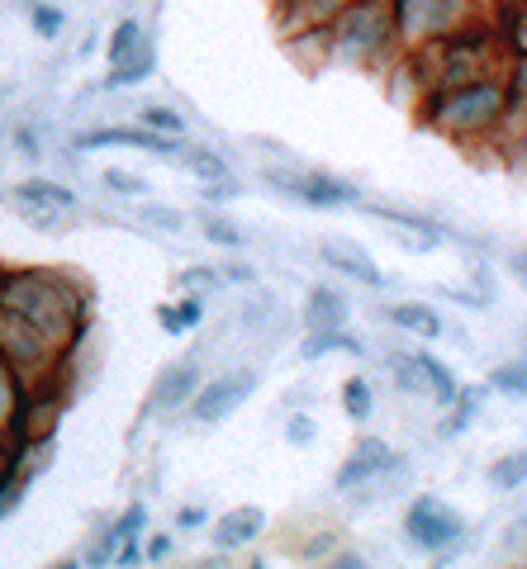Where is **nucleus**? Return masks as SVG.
<instances>
[{
	"mask_svg": "<svg viewBox=\"0 0 527 569\" xmlns=\"http://www.w3.org/2000/svg\"><path fill=\"white\" fill-rule=\"evenodd\" d=\"M385 318H390V323H395L399 332L418 337V342H443V337H447L443 313H437L432 305H418V299H404V305H390V309H385Z\"/></svg>",
	"mask_w": 527,
	"mask_h": 569,
	"instance_id": "nucleus-17",
	"label": "nucleus"
},
{
	"mask_svg": "<svg viewBox=\"0 0 527 569\" xmlns=\"http://www.w3.org/2000/svg\"><path fill=\"white\" fill-rule=\"evenodd\" d=\"M499 0H395L404 48H432L476 20H495Z\"/></svg>",
	"mask_w": 527,
	"mask_h": 569,
	"instance_id": "nucleus-4",
	"label": "nucleus"
},
{
	"mask_svg": "<svg viewBox=\"0 0 527 569\" xmlns=\"http://www.w3.org/2000/svg\"><path fill=\"white\" fill-rule=\"evenodd\" d=\"M267 186H276L286 200H300L309 209H351L361 204V186L338 171H267Z\"/></svg>",
	"mask_w": 527,
	"mask_h": 569,
	"instance_id": "nucleus-7",
	"label": "nucleus"
},
{
	"mask_svg": "<svg viewBox=\"0 0 527 569\" xmlns=\"http://www.w3.org/2000/svg\"><path fill=\"white\" fill-rule=\"evenodd\" d=\"M395 380L404 395H418V399H432L437 408H447L456 395H461V380H456V370L443 361V356H432L428 347H414V351H399L395 361Z\"/></svg>",
	"mask_w": 527,
	"mask_h": 569,
	"instance_id": "nucleus-8",
	"label": "nucleus"
},
{
	"mask_svg": "<svg viewBox=\"0 0 527 569\" xmlns=\"http://www.w3.org/2000/svg\"><path fill=\"white\" fill-rule=\"evenodd\" d=\"M33 33H39V39H58L62 33V10L58 6H33Z\"/></svg>",
	"mask_w": 527,
	"mask_h": 569,
	"instance_id": "nucleus-35",
	"label": "nucleus"
},
{
	"mask_svg": "<svg viewBox=\"0 0 527 569\" xmlns=\"http://www.w3.org/2000/svg\"><path fill=\"white\" fill-rule=\"evenodd\" d=\"M20 204H24V213L33 219V213H39L43 219V209H62V213H72L81 200L67 186H52V181H24L20 186ZM43 228H52V219H43Z\"/></svg>",
	"mask_w": 527,
	"mask_h": 569,
	"instance_id": "nucleus-18",
	"label": "nucleus"
},
{
	"mask_svg": "<svg viewBox=\"0 0 527 569\" xmlns=\"http://www.w3.org/2000/svg\"><path fill=\"white\" fill-rule=\"evenodd\" d=\"M143 527H148V503H133V508L125 512V518H119V522H115L110 531H105V537H110V541L119 546V541H129V537H138V531H143Z\"/></svg>",
	"mask_w": 527,
	"mask_h": 569,
	"instance_id": "nucleus-32",
	"label": "nucleus"
},
{
	"mask_svg": "<svg viewBox=\"0 0 527 569\" xmlns=\"http://www.w3.org/2000/svg\"><path fill=\"white\" fill-rule=\"evenodd\" d=\"M332 351H347V356H361L366 342L357 332H347V328H324V332H305V342H300V361H319V356H332Z\"/></svg>",
	"mask_w": 527,
	"mask_h": 569,
	"instance_id": "nucleus-20",
	"label": "nucleus"
},
{
	"mask_svg": "<svg viewBox=\"0 0 527 569\" xmlns=\"http://www.w3.org/2000/svg\"><path fill=\"white\" fill-rule=\"evenodd\" d=\"M404 470V456L390 447L385 437H361L357 447L347 451V460L332 475V489L338 493H361L366 485H376V479H390Z\"/></svg>",
	"mask_w": 527,
	"mask_h": 569,
	"instance_id": "nucleus-9",
	"label": "nucleus"
},
{
	"mask_svg": "<svg viewBox=\"0 0 527 569\" xmlns=\"http://www.w3.org/2000/svg\"><path fill=\"white\" fill-rule=\"evenodd\" d=\"M366 213L380 223H390L395 233H404V242H409V252H437L447 238H451V228L443 219H432V213H418V209H395V204H366Z\"/></svg>",
	"mask_w": 527,
	"mask_h": 569,
	"instance_id": "nucleus-11",
	"label": "nucleus"
},
{
	"mask_svg": "<svg viewBox=\"0 0 527 569\" xmlns=\"http://www.w3.org/2000/svg\"><path fill=\"white\" fill-rule=\"evenodd\" d=\"M143 560H148V550H143V541H133V537H129L125 546H119V556H115V565H119V569H138Z\"/></svg>",
	"mask_w": 527,
	"mask_h": 569,
	"instance_id": "nucleus-42",
	"label": "nucleus"
},
{
	"mask_svg": "<svg viewBox=\"0 0 527 569\" xmlns=\"http://www.w3.org/2000/svg\"><path fill=\"white\" fill-rule=\"evenodd\" d=\"M261 531H267V512L252 508V503H242V508H233V512H223V518H219V527H215V546L228 556V550L252 546Z\"/></svg>",
	"mask_w": 527,
	"mask_h": 569,
	"instance_id": "nucleus-16",
	"label": "nucleus"
},
{
	"mask_svg": "<svg viewBox=\"0 0 527 569\" xmlns=\"http://www.w3.org/2000/svg\"><path fill=\"white\" fill-rule=\"evenodd\" d=\"M252 389H257V370H228V376L200 385V395L190 399V418L205 422V427H215L223 418H233L238 408L252 399Z\"/></svg>",
	"mask_w": 527,
	"mask_h": 569,
	"instance_id": "nucleus-10",
	"label": "nucleus"
},
{
	"mask_svg": "<svg viewBox=\"0 0 527 569\" xmlns=\"http://www.w3.org/2000/svg\"><path fill=\"white\" fill-rule=\"evenodd\" d=\"M0 309L29 318L62 351H72L86 332V299L58 271H0Z\"/></svg>",
	"mask_w": 527,
	"mask_h": 569,
	"instance_id": "nucleus-2",
	"label": "nucleus"
},
{
	"mask_svg": "<svg viewBox=\"0 0 527 569\" xmlns=\"http://www.w3.org/2000/svg\"><path fill=\"white\" fill-rule=\"evenodd\" d=\"M504 86H508V100H514V129L527 119V52H508V67H504ZM508 129V133H514Z\"/></svg>",
	"mask_w": 527,
	"mask_h": 569,
	"instance_id": "nucleus-24",
	"label": "nucleus"
},
{
	"mask_svg": "<svg viewBox=\"0 0 527 569\" xmlns=\"http://www.w3.org/2000/svg\"><path fill=\"white\" fill-rule=\"evenodd\" d=\"M143 223H152V228H162V233H181V213L176 209H167V204H143Z\"/></svg>",
	"mask_w": 527,
	"mask_h": 569,
	"instance_id": "nucleus-36",
	"label": "nucleus"
},
{
	"mask_svg": "<svg viewBox=\"0 0 527 569\" xmlns=\"http://www.w3.org/2000/svg\"><path fill=\"white\" fill-rule=\"evenodd\" d=\"M332 556H338V531H324V537L305 546V560H332Z\"/></svg>",
	"mask_w": 527,
	"mask_h": 569,
	"instance_id": "nucleus-40",
	"label": "nucleus"
},
{
	"mask_svg": "<svg viewBox=\"0 0 527 569\" xmlns=\"http://www.w3.org/2000/svg\"><path fill=\"white\" fill-rule=\"evenodd\" d=\"M351 305L338 284H309L305 295V332H324V328H347Z\"/></svg>",
	"mask_w": 527,
	"mask_h": 569,
	"instance_id": "nucleus-15",
	"label": "nucleus"
},
{
	"mask_svg": "<svg viewBox=\"0 0 527 569\" xmlns=\"http://www.w3.org/2000/svg\"><path fill=\"white\" fill-rule=\"evenodd\" d=\"M209 522V512L200 508V503H186L181 512H176V527H181V531H196V527H205Z\"/></svg>",
	"mask_w": 527,
	"mask_h": 569,
	"instance_id": "nucleus-43",
	"label": "nucleus"
},
{
	"mask_svg": "<svg viewBox=\"0 0 527 569\" xmlns=\"http://www.w3.org/2000/svg\"><path fill=\"white\" fill-rule=\"evenodd\" d=\"M200 228H205V238H209V242H215V247H228V252H238V247L248 242V238H242V228H238V223H228V219H219V213H205Z\"/></svg>",
	"mask_w": 527,
	"mask_h": 569,
	"instance_id": "nucleus-30",
	"label": "nucleus"
},
{
	"mask_svg": "<svg viewBox=\"0 0 527 569\" xmlns=\"http://www.w3.org/2000/svg\"><path fill=\"white\" fill-rule=\"evenodd\" d=\"M215 284H223V271H215V266H190V271H181L186 295H205V290H215Z\"/></svg>",
	"mask_w": 527,
	"mask_h": 569,
	"instance_id": "nucleus-33",
	"label": "nucleus"
},
{
	"mask_svg": "<svg viewBox=\"0 0 527 569\" xmlns=\"http://www.w3.org/2000/svg\"><path fill=\"white\" fill-rule=\"evenodd\" d=\"M324 569H371V560H366L361 550H338V556H332Z\"/></svg>",
	"mask_w": 527,
	"mask_h": 569,
	"instance_id": "nucleus-44",
	"label": "nucleus"
},
{
	"mask_svg": "<svg viewBox=\"0 0 527 569\" xmlns=\"http://www.w3.org/2000/svg\"><path fill=\"white\" fill-rule=\"evenodd\" d=\"M157 318H162V328L171 337H186V323H181V313H176V305H162V309H157Z\"/></svg>",
	"mask_w": 527,
	"mask_h": 569,
	"instance_id": "nucleus-47",
	"label": "nucleus"
},
{
	"mask_svg": "<svg viewBox=\"0 0 527 569\" xmlns=\"http://www.w3.org/2000/svg\"><path fill=\"white\" fill-rule=\"evenodd\" d=\"M485 395H489V385H461V395H456L447 403V418H443V437H461L470 422L480 418V408H485Z\"/></svg>",
	"mask_w": 527,
	"mask_h": 569,
	"instance_id": "nucleus-21",
	"label": "nucleus"
},
{
	"mask_svg": "<svg viewBox=\"0 0 527 569\" xmlns=\"http://www.w3.org/2000/svg\"><path fill=\"white\" fill-rule=\"evenodd\" d=\"M418 119L424 129L456 142V148L476 152V148H504L508 129H514V100H508L504 71L495 77H470L451 86H432L418 100Z\"/></svg>",
	"mask_w": 527,
	"mask_h": 569,
	"instance_id": "nucleus-1",
	"label": "nucleus"
},
{
	"mask_svg": "<svg viewBox=\"0 0 527 569\" xmlns=\"http://www.w3.org/2000/svg\"><path fill=\"white\" fill-rule=\"evenodd\" d=\"M404 537H409L414 550L443 560V556H456V546L466 541V518L447 503V498L414 493V503L404 508Z\"/></svg>",
	"mask_w": 527,
	"mask_h": 569,
	"instance_id": "nucleus-6",
	"label": "nucleus"
},
{
	"mask_svg": "<svg viewBox=\"0 0 527 569\" xmlns=\"http://www.w3.org/2000/svg\"><path fill=\"white\" fill-rule=\"evenodd\" d=\"M499 157H504V162H508V167H514V171L523 176V181H527V119L518 123V129H514V133H508V138H504V148H499Z\"/></svg>",
	"mask_w": 527,
	"mask_h": 569,
	"instance_id": "nucleus-31",
	"label": "nucleus"
},
{
	"mask_svg": "<svg viewBox=\"0 0 527 569\" xmlns=\"http://www.w3.org/2000/svg\"><path fill=\"white\" fill-rule=\"evenodd\" d=\"M238 194H242V186L228 181V176H223V181H205V200L209 204H228V200H238Z\"/></svg>",
	"mask_w": 527,
	"mask_h": 569,
	"instance_id": "nucleus-39",
	"label": "nucleus"
},
{
	"mask_svg": "<svg viewBox=\"0 0 527 569\" xmlns=\"http://www.w3.org/2000/svg\"><path fill=\"white\" fill-rule=\"evenodd\" d=\"M20 408H24V385L14 380V370L0 361V432H10L14 418H20Z\"/></svg>",
	"mask_w": 527,
	"mask_h": 569,
	"instance_id": "nucleus-25",
	"label": "nucleus"
},
{
	"mask_svg": "<svg viewBox=\"0 0 527 569\" xmlns=\"http://www.w3.org/2000/svg\"><path fill=\"white\" fill-rule=\"evenodd\" d=\"M338 399H342V413L351 422H371V413H376V385L366 376H347L342 389H338Z\"/></svg>",
	"mask_w": 527,
	"mask_h": 569,
	"instance_id": "nucleus-23",
	"label": "nucleus"
},
{
	"mask_svg": "<svg viewBox=\"0 0 527 569\" xmlns=\"http://www.w3.org/2000/svg\"><path fill=\"white\" fill-rule=\"evenodd\" d=\"M20 148L39 157V152H43V142H39V133H33V129H20Z\"/></svg>",
	"mask_w": 527,
	"mask_h": 569,
	"instance_id": "nucleus-50",
	"label": "nucleus"
},
{
	"mask_svg": "<svg viewBox=\"0 0 527 569\" xmlns=\"http://www.w3.org/2000/svg\"><path fill=\"white\" fill-rule=\"evenodd\" d=\"M181 162L196 171L200 181H223V176H228V162L219 152H209V148H181Z\"/></svg>",
	"mask_w": 527,
	"mask_h": 569,
	"instance_id": "nucleus-27",
	"label": "nucleus"
},
{
	"mask_svg": "<svg viewBox=\"0 0 527 569\" xmlns=\"http://www.w3.org/2000/svg\"><path fill=\"white\" fill-rule=\"evenodd\" d=\"M152 67H157L152 43H143V48L133 52V62H119L110 77H105V86H138V81H148V77H152Z\"/></svg>",
	"mask_w": 527,
	"mask_h": 569,
	"instance_id": "nucleus-26",
	"label": "nucleus"
},
{
	"mask_svg": "<svg viewBox=\"0 0 527 569\" xmlns=\"http://www.w3.org/2000/svg\"><path fill=\"white\" fill-rule=\"evenodd\" d=\"M252 569H267V565H261V560H252Z\"/></svg>",
	"mask_w": 527,
	"mask_h": 569,
	"instance_id": "nucleus-53",
	"label": "nucleus"
},
{
	"mask_svg": "<svg viewBox=\"0 0 527 569\" xmlns=\"http://www.w3.org/2000/svg\"><path fill=\"white\" fill-rule=\"evenodd\" d=\"M485 485L495 489V493H518V489H527V447L504 451V456L489 460V466H485Z\"/></svg>",
	"mask_w": 527,
	"mask_h": 569,
	"instance_id": "nucleus-19",
	"label": "nucleus"
},
{
	"mask_svg": "<svg viewBox=\"0 0 527 569\" xmlns=\"http://www.w3.org/2000/svg\"><path fill=\"white\" fill-rule=\"evenodd\" d=\"M138 43H143V24H138V20H125V24L110 33V67L129 62L133 52H138Z\"/></svg>",
	"mask_w": 527,
	"mask_h": 569,
	"instance_id": "nucleus-28",
	"label": "nucleus"
},
{
	"mask_svg": "<svg viewBox=\"0 0 527 569\" xmlns=\"http://www.w3.org/2000/svg\"><path fill=\"white\" fill-rule=\"evenodd\" d=\"M72 142L81 152H96V148H143V152L181 157V142L167 138V133H152L148 123H143V129H125V123H115V129H91V133H77Z\"/></svg>",
	"mask_w": 527,
	"mask_h": 569,
	"instance_id": "nucleus-13",
	"label": "nucleus"
},
{
	"mask_svg": "<svg viewBox=\"0 0 527 569\" xmlns=\"http://www.w3.org/2000/svg\"><path fill=\"white\" fill-rule=\"evenodd\" d=\"M499 24L508 33V48L514 52H527V0H514V6L499 10Z\"/></svg>",
	"mask_w": 527,
	"mask_h": 569,
	"instance_id": "nucleus-29",
	"label": "nucleus"
},
{
	"mask_svg": "<svg viewBox=\"0 0 527 569\" xmlns=\"http://www.w3.org/2000/svg\"><path fill=\"white\" fill-rule=\"evenodd\" d=\"M518 342H523V351H527V328H523V332H518Z\"/></svg>",
	"mask_w": 527,
	"mask_h": 569,
	"instance_id": "nucleus-52",
	"label": "nucleus"
},
{
	"mask_svg": "<svg viewBox=\"0 0 527 569\" xmlns=\"http://www.w3.org/2000/svg\"><path fill=\"white\" fill-rule=\"evenodd\" d=\"M409 52L399 39L395 0H351V6L328 24V58L357 71H376L385 62H399Z\"/></svg>",
	"mask_w": 527,
	"mask_h": 569,
	"instance_id": "nucleus-3",
	"label": "nucleus"
},
{
	"mask_svg": "<svg viewBox=\"0 0 527 569\" xmlns=\"http://www.w3.org/2000/svg\"><path fill=\"white\" fill-rule=\"evenodd\" d=\"M143 550H148V565H162V560L171 556V537H162V531H157V537L143 541Z\"/></svg>",
	"mask_w": 527,
	"mask_h": 569,
	"instance_id": "nucleus-46",
	"label": "nucleus"
},
{
	"mask_svg": "<svg viewBox=\"0 0 527 569\" xmlns=\"http://www.w3.org/2000/svg\"><path fill=\"white\" fill-rule=\"evenodd\" d=\"M52 569H81V560H58V565H52Z\"/></svg>",
	"mask_w": 527,
	"mask_h": 569,
	"instance_id": "nucleus-51",
	"label": "nucleus"
},
{
	"mask_svg": "<svg viewBox=\"0 0 527 569\" xmlns=\"http://www.w3.org/2000/svg\"><path fill=\"white\" fill-rule=\"evenodd\" d=\"M319 261L328 266V271H338V276H347V280H357V284H366V290H385V271L361 252L357 242H338V238H328L324 247H319Z\"/></svg>",
	"mask_w": 527,
	"mask_h": 569,
	"instance_id": "nucleus-14",
	"label": "nucleus"
},
{
	"mask_svg": "<svg viewBox=\"0 0 527 569\" xmlns=\"http://www.w3.org/2000/svg\"><path fill=\"white\" fill-rule=\"evenodd\" d=\"M504 266H508V276H514L523 290H527V247H514V252L504 257Z\"/></svg>",
	"mask_w": 527,
	"mask_h": 569,
	"instance_id": "nucleus-45",
	"label": "nucleus"
},
{
	"mask_svg": "<svg viewBox=\"0 0 527 569\" xmlns=\"http://www.w3.org/2000/svg\"><path fill=\"white\" fill-rule=\"evenodd\" d=\"M58 356H67L52 337H43L29 318L0 309V361L14 370V380L24 385V395L33 385H43L58 376Z\"/></svg>",
	"mask_w": 527,
	"mask_h": 569,
	"instance_id": "nucleus-5",
	"label": "nucleus"
},
{
	"mask_svg": "<svg viewBox=\"0 0 527 569\" xmlns=\"http://www.w3.org/2000/svg\"><path fill=\"white\" fill-rule=\"evenodd\" d=\"M223 280H238V284H252V280H257V271H252V266H242V261H233V266H223Z\"/></svg>",
	"mask_w": 527,
	"mask_h": 569,
	"instance_id": "nucleus-48",
	"label": "nucleus"
},
{
	"mask_svg": "<svg viewBox=\"0 0 527 569\" xmlns=\"http://www.w3.org/2000/svg\"><path fill=\"white\" fill-rule=\"evenodd\" d=\"M176 313H181L186 332H196V328H200V318H205V305H200V295H186L181 305H176Z\"/></svg>",
	"mask_w": 527,
	"mask_h": 569,
	"instance_id": "nucleus-41",
	"label": "nucleus"
},
{
	"mask_svg": "<svg viewBox=\"0 0 527 569\" xmlns=\"http://www.w3.org/2000/svg\"><path fill=\"white\" fill-rule=\"evenodd\" d=\"M314 437H319V422H314L309 413H295L286 422V441H290V447H314Z\"/></svg>",
	"mask_w": 527,
	"mask_h": 569,
	"instance_id": "nucleus-34",
	"label": "nucleus"
},
{
	"mask_svg": "<svg viewBox=\"0 0 527 569\" xmlns=\"http://www.w3.org/2000/svg\"><path fill=\"white\" fill-rule=\"evenodd\" d=\"M485 385H489V395H499V399H527V351L489 366Z\"/></svg>",
	"mask_w": 527,
	"mask_h": 569,
	"instance_id": "nucleus-22",
	"label": "nucleus"
},
{
	"mask_svg": "<svg viewBox=\"0 0 527 569\" xmlns=\"http://www.w3.org/2000/svg\"><path fill=\"white\" fill-rule=\"evenodd\" d=\"M105 186L119 190V194H148V181H143V176H129V171H119V167L105 171Z\"/></svg>",
	"mask_w": 527,
	"mask_h": 569,
	"instance_id": "nucleus-37",
	"label": "nucleus"
},
{
	"mask_svg": "<svg viewBox=\"0 0 527 569\" xmlns=\"http://www.w3.org/2000/svg\"><path fill=\"white\" fill-rule=\"evenodd\" d=\"M200 385H205V380H200V361H176V366H167L162 376H157V385H152L143 413H148V418L176 413V408H186V399L200 395Z\"/></svg>",
	"mask_w": 527,
	"mask_h": 569,
	"instance_id": "nucleus-12",
	"label": "nucleus"
},
{
	"mask_svg": "<svg viewBox=\"0 0 527 569\" xmlns=\"http://www.w3.org/2000/svg\"><path fill=\"white\" fill-rule=\"evenodd\" d=\"M10 470H14V451L6 447V432H0V479H6Z\"/></svg>",
	"mask_w": 527,
	"mask_h": 569,
	"instance_id": "nucleus-49",
	"label": "nucleus"
},
{
	"mask_svg": "<svg viewBox=\"0 0 527 569\" xmlns=\"http://www.w3.org/2000/svg\"><path fill=\"white\" fill-rule=\"evenodd\" d=\"M143 123H148V129H162V133H181L186 129L181 114H176V110H157V104H152V110H143Z\"/></svg>",
	"mask_w": 527,
	"mask_h": 569,
	"instance_id": "nucleus-38",
	"label": "nucleus"
}]
</instances>
